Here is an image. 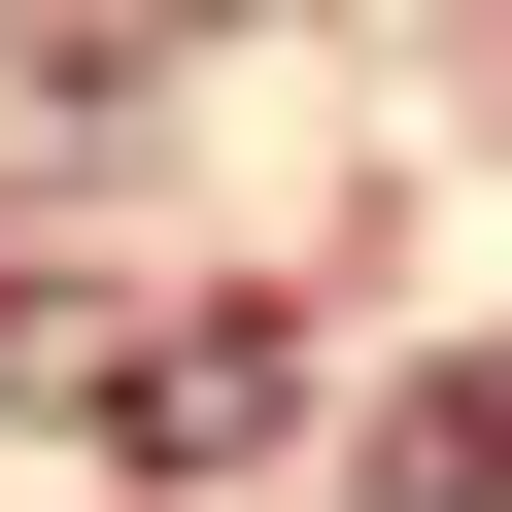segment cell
Here are the masks:
<instances>
[{
    "label": "cell",
    "instance_id": "cell-2",
    "mask_svg": "<svg viewBox=\"0 0 512 512\" xmlns=\"http://www.w3.org/2000/svg\"><path fill=\"white\" fill-rule=\"evenodd\" d=\"M376 512H512V342H444V376L376 410Z\"/></svg>",
    "mask_w": 512,
    "mask_h": 512
},
{
    "label": "cell",
    "instance_id": "cell-1",
    "mask_svg": "<svg viewBox=\"0 0 512 512\" xmlns=\"http://www.w3.org/2000/svg\"><path fill=\"white\" fill-rule=\"evenodd\" d=\"M35 410L137 444V478H205V444H274V410H308V342H274V308H35Z\"/></svg>",
    "mask_w": 512,
    "mask_h": 512
},
{
    "label": "cell",
    "instance_id": "cell-3",
    "mask_svg": "<svg viewBox=\"0 0 512 512\" xmlns=\"http://www.w3.org/2000/svg\"><path fill=\"white\" fill-rule=\"evenodd\" d=\"M171 35H0V171H103V103H137Z\"/></svg>",
    "mask_w": 512,
    "mask_h": 512
}]
</instances>
